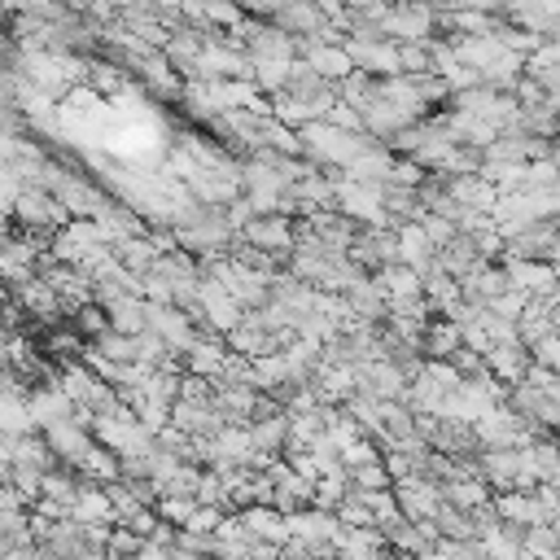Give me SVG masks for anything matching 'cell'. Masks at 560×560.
<instances>
[{
	"label": "cell",
	"instance_id": "6da1fadb",
	"mask_svg": "<svg viewBox=\"0 0 560 560\" xmlns=\"http://www.w3.org/2000/svg\"><path fill=\"white\" fill-rule=\"evenodd\" d=\"M249 249H258V254H267V258H289L293 254V241H298V232H293V219H284V214H254L241 232H236Z\"/></svg>",
	"mask_w": 560,
	"mask_h": 560
},
{
	"label": "cell",
	"instance_id": "7a4b0ae2",
	"mask_svg": "<svg viewBox=\"0 0 560 560\" xmlns=\"http://www.w3.org/2000/svg\"><path fill=\"white\" fill-rule=\"evenodd\" d=\"M389 490H394L398 516H402V521H411V525H420V521H433V516H438V508H442V490H438L433 481H424V477H407V481H394Z\"/></svg>",
	"mask_w": 560,
	"mask_h": 560
},
{
	"label": "cell",
	"instance_id": "3957f363",
	"mask_svg": "<svg viewBox=\"0 0 560 560\" xmlns=\"http://www.w3.org/2000/svg\"><path fill=\"white\" fill-rule=\"evenodd\" d=\"M503 267V276H508V289H516V293H525L529 302H542V298H551L556 293V271L547 267V262H516V258H503L499 262Z\"/></svg>",
	"mask_w": 560,
	"mask_h": 560
},
{
	"label": "cell",
	"instance_id": "277c9868",
	"mask_svg": "<svg viewBox=\"0 0 560 560\" xmlns=\"http://www.w3.org/2000/svg\"><path fill=\"white\" fill-rule=\"evenodd\" d=\"M394 245H398V262L411 267L416 276H424L433 267V258H438V249L429 245V236H424L420 223H398L394 228Z\"/></svg>",
	"mask_w": 560,
	"mask_h": 560
},
{
	"label": "cell",
	"instance_id": "5b68a950",
	"mask_svg": "<svg viewBox=\"0 0 560 560\" xmlns=\"http://www.w3.org/2000/svg\"><path fill=\"white\" fill-rule=\"evenodd\" d=\"M529 363H534V359H529L525 346H494V350L486 354V372H490L499 385H521Z\"/></svg>",
	"mask_w": 560,
	"mask_h": 560
},
{
	"label": "cell",
	"instance_id": "8992f818",
	"mask_svg": "<svg viewBox=\"0 0 560 560\" xmlns=\"http://www.w3.org/2000/svg\"><path fill=\"white\" fill-rule=\"evenodd\" d=\"M420 346L429 350V359H451V354L459 350V328H455L451 319H429Z\"/></svg>",
	"mask_w": 560,
	"mask_h": 560
},
{
	"label": "cell",
	"instance_id": "52a82bcc",
	"mask_svg": "<svg viewBox=\"0 0 560 560\" xmlns=\"http://www.w3.org/2000/svg\"><path fill=\"white\" fill-rule=\"evenodd\" d=\"M525 306H529V298L525 293H516V289H508V293H499L490 306H486V315H499V319H521L525 315Z\"/></svg>",
	"mask_w": 560,
	"mask_h": 560
},
{
	"label": "cell",
	"instance_id": "ba28073f",
	"mask_svg": "<svg viewBox=\"0 0 560 560\" xmlns=\"http://www.w3.org/2000/svg\"><path fill=\"white\" fill-rule=\"evenodd\" d=\"M219 525H223V508H201V503H197V512L188 516L184 529H188V534H201V538H214Z\"/></svg>",
	"mask_w": 560,
	"mask_h": 560
},
{
	"label": "cell",
	"instance_id": "9c48e42d",
	"mask_svg": "<svg viewBox=\"0 0 560 560\" xmlns=\"http://www.w3.org/2000/svg\"><path fill=\"white\" fill-rule=\"evenodd\" d=\"M529 359H534V363H542L547 372H556V376H560V332L542 337V341L529 350Z\"/></svg>",
	"mask_w": 560,
	"mask_h": 560
},
{
	"label": "cell",
	"instance_id": "30bf717a",
	"mask_svg": "<svg viewBox=\"0 0 560 560\" xmlns=\"http://www.w3.org/2000/svg\"><path fill=\"white\" fill-rule=\"evenodd\" d=\"M551 486H560V472H556V481H551Z\"/></svg>",
	"mask_w": 560,
	"mask_h": 560
}]
</instances>
